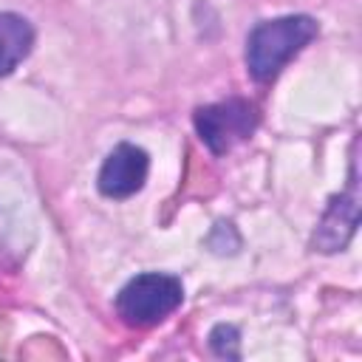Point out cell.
I'll use <instances>...</instances> for the list:
<instances>
[{"instance_id":"obj_1","label":"cell","mask_w":362,"mask_h":362,"mask_svg":"<svg viewBox=\"0 0 362 362\" xmlns=\"http://www.w3.org/2000/svg\"><path fill=\"white\" fill-rule=\"evenodd\" d=\"M317 20L308 14H286L257 23L246 37V71L255 82H272L314 37Z\"/></svg>"},{"instance_id":"obj_2","label":"cell","mask_w":362,"mask_h":362,"mask_svg":"<svg viewBox=\"0 0 362 362\" xmlns=\"http://www.w3.org/2000/svg\"><path fill=\"white\" fill-rule=\"evenodd\" d=\"M184 300V286L173 274H136L116 294V311L122 322L133 328H153L167 320Z\"/></svg>"},{"instance_id":"obj_3","label":"cell","mask_w":362,"mask_h":362,"mask_svg":"<svg viewBox=\"0 0 362 362\" xmlns=\"http://www.w3.org/2000/svg\"><path fill=\"white\" fill-rule=\"evenodd\" d=\"M257 119H260L257 105L249 99H240V96H232V99H223L215 105H204L192 116L201 141L215 156H223L235 144L246 141L255 133Z\"/></svg>"},{"instance_id":"obj_4","label":"cell","mask_w":362,"mask_h":362,"mask_svg":"<svg viewBox=\"0 0 362 362\" xmlns=\"http://www.w3.org/2000/svg\"><path fill=\"white\" fill-rule=\"evenodd\" d=\"M359 223V181H356V158L351 164V178H348V189L334 195L328 209L322 212L314 238H311V249L322 252V255H334L342 252L348 246V240L354 238Z\"/></svg>"},{"instance_id":"obj_5","label":"cell","mask_w":362,"mask_h":362,"mask_svg":"<svg viewBox=\"0 0 362 362\" xmlns=\"http://www.w3.org/2000/svg\"><path fill=\"white\" fill-rule=\"evenodd\" d=\"M147 170H150V158L141 147L130 144V141H122L116 144L107 158L102 161L99 167V175H96V187L105 198H130L136 195L144 181H147Z\"/></svg>"},{"instance_id":"obj_6","label":"cell","mask_w":362,"mask_h":362,"mask_svg":"<svg viewBox=\"0 0 362 362\" xmlns=\"http://www.w3.org/2000/svg\"><path fill=\"white\" fill-rule=\"evenodd\" d=\"M34 45V28L14 11H0V76L11 74Z\"/></svg>"},{"instance_id":"obj_7","label":"cell","mask_w":362,"mask_h":362,"mask_svg":"<svg viewBox=\"0 0 362 362\" xmlns=\"http://www.w3.org/2000/svg\"><path fill=\"white\" fill-rule=\"evenodd\" d=\"M209 345L223 359H240V334L235 325H226V322L215 325L209 334Z\"/></svg>"}]
</instances>
